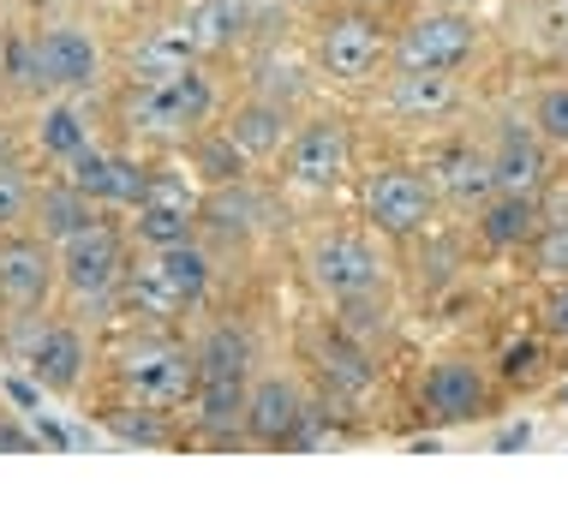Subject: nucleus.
Returning a JSON list of instances; mask_svg holds the SVG:
<instances>
[{
    "label": "nucleus",
    "mask_w": 568,
    "mask_h": 526,
    "mask_svg": "<svg viewBox=\"0 0 568 526\" xmlns=\"http://www.w3.org/2000/svg\"><path fill=\"white\" fill-rule=\"evenodd\" d=\"M197 419L204 431H240L245 425V395H252V342L222 323L197 342Z\"/></svg>",
    "instance_id": "nucleus-1"
},
{
    "label": "nucleus",
    "mask_w": 568,
    "mask_h": 526,
    "mask_svg": "<svg viewBox=\"0 0 568 526\" xmlns=\"http://www.w3.org/2000/svg\"><path fill=\"white\" fill-rule=\"evenodd\" d=\"M204 287H210V257L197 252L192 240L156 245V257L132 275V305L150 317H174V312H186L192 300H204Z\"/></svg>",
    "instance_id": "nucleus-2"
},
{
    "label": "nucleus",
    "mask_w": 568,
    "mask_h": 526,
    "mask_svg": "<svg viewBox=\"0 0 568 526\" xmlns=\"http://www.w3.org/2000/svg\"><path fill=\"white\" fill-rule=\"evenodd\" d=\"M210 108H216V90H210V79L197 67H186L180 79H168V84H138L132 127L180 138V132H197V120H210Z\"/></svg>",
    "instance_id": "nucleus-3"
},
{
    "label": "nucleus",
    "mask_w": 568,
    "mask_h": 526,
    "mask_svg": "<svg viewBox=\"0 0 568 526\" xmlns=\"http://www.w3.org/2000/svg\"><path fill=\"white\" fill-rule=\"evenodd\" d=\"M473 42H479V30L467 24V12L437 7V12H425V19H413L402 30V42H395V67L402 72H455L460 60L473 54Z\"/></svg>",
    "instance_id": "nucleus-4"
},
{
    "label": "nucleus",
    "mask_w": 568,
    "mask_h": 526,
    "mask_svg": "<svg viewBox=\"0 0 568 526\" xmlns=\"http://www.w3.org/2000/svg\"><path fill=\"white\" fill-rule=\"evenodd\" d=\"M126 275V245H120V227L90 222L79 234L60 240V282H67L79 300H102L114 293V282Z\"/></svg>",
    "instance_id": "nucleus-5"
},
{
    "label": "nucleus",
    "mask_w": 568,
    "mask_h": 526,
    "mask_svg": "<svg viewBox=\"0 0 568 526\" xmlns=\"http://www.w3.org/2000/svg\"><path fill=\"white\" fill-rule=\"evenodd\" d=\"M365 222L389 240H407L432 222V180L413 168H377L365 180Z\"/></svg>",
    "instance_id": "nucleus-6"
},
{
    "label": "nucleus",
    "mask_w": 568,
    "mask_h": 526,
    "mask_svg": "<svg viewBox=\"0 0 568 526\" xmlns=\"http://www.w3.org/2000/svg\"><path fill=\"white\" fill-rule=\"evenodd\" d=\"M120 377H126V390L144 401V407H180V401L197 390V360L174 342H144V347L126 353Z\"/></svg>",
    "instance_id": "nucleus-7"
},
{
    "label": "nucleus",
    "mask_w": 568,
    "mask_h": 526,
    "mask_svg": "<svg viewBox=\"0 0 568 526\" xmlns=\"http://www.w3.org/2000/svg\"><path fill=\"white\" fill-rule=\"evenodd\" d=\"M19 67H24L30 84L84 90V84H97V42H90L84 30H72V24H54L19 54Z\"/></svg>",
    "instance_id": "nucleus-8"
},
{
    "label": "nucleus",
    "mask_w": 568,
    "mask_h": 526,
    "mask_svg": "<svg viewBox=\"0 0 568 526\" xmlns=\"http://www.w3.org/2000/svg\"><path fill=\"white\" fill-rule=\"evenodd\" d=\"M347 168H353V132L342 120H312V127H300L294 144H287V180L312 185V192L342 185Z\"/></svg>",
    "instance_id": "nucleus-9"
},
{
    "label": "nucleus",
    "mask_w": 568,
    "mask_h": 526,
    "mask_svg": "<svg viewBox=\"0 0 568 526\" xmlns=\"http://www.w3.org/2000/svg\"><path fill=\"white\" fill-rule=\"evenodd\" d=\"M317 67H324L329 79H342V84L372 79V72L383 67V30L372 19H359V12L329 19L324 30H317Z\"/></svg>",
    "instance_id": "nucleus-10"
},
{
    "label": "nucleus",
    "mask_w": 568,
    "mask_h": 526,
    "mask_svg": "<svg viewBox=\"0 0 568 526\" xmlns=\"http://www.w3.org/2000/svg\"><path fill=\"white\" fill-rule=\"evenodd\" d=\"M312 275H317V287H324L329 300H365V293L383 287V257L365 240L335 234L312 252Z\"/></svg>",
    "instance_id": "nucleus-11"
},
{
    "label": "nucleus",
    "mask_w": 568,
    "mask_h": 526,
    "mask_svg": "<svg viewBox=\"0 0 568 526\" xmlns=\"http://www.w3.org/2000/svg\"><path fill=\"white\" fill-rule=\"evenodd\" d=\"M192 215H197L192 185H180L174 174H150L144 198H138V240L180 245V240H192Z\"/></svg>",
    "instance_id": "nucleus-12"
},
{
    "label": "nucleus",
    "mask_w": 568,
    "mask_h": 526,
    "mask_svg": "<svg viewBox=\"0 0 568 526\" xmlns=\"http://www.w3.org/2000/svg\"><path fill=\"white\" fill-rule=\"evenodd\" d=\"M54 263L60 257H49V245H37V240L0 245V305H7V312H37V305L49 300Z\"/></svg>",
    "instance_id": "nucleus-13"
},
{
    "label": "nucleus",
    "mask_w": 568,
    "mask_h": 526,
    "mask_svg": "<svg viewBox=\"0 0 568 526\" xmlns=\"http://www.w3.org/2000/svg\"><path fill=\"white\" fill-rule=\"evenodd\" d=\"M245 431H252L257 443H300L305 431V401L287 377H264L252 383V395H245Z\"/></svg>",
    "instance_id": "nucleus-14"
},
{
    "label": "nucleus",
    "mask_w": 568,
    "mask_h": 526,
    "mask_svg": "<svg viewBox=\"0 0 568 526\" xmlns=\"http://www.w3.org/2000/svg\"><path fill=\"white\" fill-rule=\"evenodd\" d=\"M72 185H79L84 198H97V204H132L138 210L150 174L138 162H126V156H102V150L84 144L79 156H72Z\"/></svg>",
    "instance_id": "nucleus-15"
},
{
    "label": "nucleus",
    "mask_w": 568,
    "mask_h": 526,
    "mask_svg": "<svg viewBox=\"0 0 568 526\" xmlns=\"http://www.w3.org/2000/svg\"><path fill=\"white\" fill-rule=\"evenodd\" d=\"M490 168H497V192L503 198H539L545 180H550V156H545V138L539 132H520L509 127L497 144V156H490Z\"/></svg>",
    "instance_id": "nucleus-16"
},
{
    "label": "nucleus",
    "mask_w": 568,
    "mask_h": 526,
    "mask_svg": "<svg viewBox=\"0 0 568 526\" xmlns=\"http://www.w3.org/2000/svg\"><path fill=\"white\" fill-rule=\"evenodd\" d=\"M30 377L42 383L49 395H72L84 377V335L72 323H49L30 347Z\"/></svg>",
    "instance_id": "nucleus-17"
},
{
    "label": "nucleus",
    "mask_w": 568,
    "mask_h": 526,
    "mask_svg": "<svg viewBox=\"0 0 568 526\" xmlns=\"http://www.w3.org/2000/svg\"><path fill=\"white\" fill-rule=\"evenodd\" d=\"M425 413H437V419H473V413L485 407V377H479V365H467V360H443L432 365V377H425Z\"/></svg>",
    "instance_id": "nucleus-18"
},
{
    "label": "nucleus",
    "mask_w": 568,
    "mask_h": 526,
    "mask_svg": "<svg viewBox=\"0 0 568 526\" xmlns=\"http://www.w3.org/2000/svg\"><path fill=\"white\" fill-rule=\"evenodd\" d=\"M389 108L402 120H432L455 108V72H395Z\"/></svg>",
    "instance_id": "nucleus-19"
},
{
    "label": "nucleus",
    "mask_w": 568,
    "mask_h": 526,
    "mask_svg": "<svg viewBox=\"0 0 568 526\" xmlns=\"http://www.w3.org/2000/svg\"><path fill=\"white\" fill-rule=\"evenodd\" d=\"M437 185L443 198H455V204H490L497 198V168H490V156H479V150H449V156L437 162Z\"/></svg>",
    "instance_id": "nucleus-20"
},
{
    "label": "nucleus",
    "mask_w": 568,
    "mask_h": 526,
    "mask_svg": "<svg viewBox=\"0 0 568 526\" xmlns=\"http://www.w3.org/2000/svg\"><path fill=\"white\" fill-rule=\"evenodd\" d=\"M252 24V0H204V7L192 12L186 37L197 54H216L227 42H240V30Z\"/></svg>",
    "instance_id": "nucleus-21"
},
{
    "label": "nucleus",
    "mask_w": 568,
    "mask_h": 526,
    "mask_svg": "<svg viewBox=\"0 0 568 526\" xmlns=\"http://www.w3.org/2000/svg\"><path fill=\"white\" fill-rule=\"evenodd\" d=\"M186 67H197V49H192L186 30H162V37H150L144 49L132 54V79L138 84H168V79H180Z\"/></svg>",
    "instance_id": "nucleus-22"
},
{
    "label": "nucleus",
    "mask_w": 568,
    "mask_h": 526,
    "mask_svg": "<svg viewBox=\"0 0 568 526\" xmlns=\"http://www.w3.org/2000/svg\"><path fill=\"white\" fill-rule=\"evenodd\" d=\"M485 222V240L490 245H520L539 234V198H490V210L479 215Z\"/></svg>",
    "instance_id": "nucleus-23"
},
{
    "label": "nucleus",
    "mask_w": 568,
    "mask_h": 526,
    "mask_svg": "<svg viewBox=\"0 0 568 526\" xmlns=\"http://www.w3.org/2000/svg\"><path fill=\"white\" fill-rule=\"evenodd\" d=\"M90 222H97V198H84L72 180L42 198V227H49V240H67V234H79V227H90Z\"/></svg>",
    "instance_id": "nucleus-24"
},
{
    "label": "nucleus",
    "mask_w": 568,
    "mask_h": 526,
    "mask_svg": "<svg viewBox=\"0 0 568 526\" xmlns=\"http://www.w3.org/2000/svg\"><path fill=\"white\" fill-rule=\"evenodd\" d=\"M227 138H234L245 156H270V150L282 144V114H275V108H264V102H252V108H240V114H234Z\"/></svg>",
    "instance_id": "nucleus-25"
},
{
    "label": "nucleus",
    "mask_w": 568,
    "mask_h": 526,
    "mask_svg": "<svg viewBox=\"0 0 568 526\" xmlns=\"http://www.w3.org/2000/svg\"><path fill=\"white\" fill-rule=\"evenodd\" d=\"M37 138H42V150H49V156H60V162H72V156H79V150L90 144V138H84V120H79V108H67V102L42 114Z\"/></svg>",
    "instance_id": "nucleus-26"
},
{
    "label": "nucleus",
    "mask_w": 568,
    "mask_h": 526,
    "mask_svg": "<svg viewBox=\"0 0 568 526\" xmlns=\"http://www.w3.org/2000/svg\"><path fill=\"white\" fill-rule=\"evenodd\" d=\"M245 150L234 144V138H204V144H197V168H204V180H216V185H227V180H240L245 174Z\"/></svg>",
    "instance_id": "nucleus-27"
},
{
    "label": "nucleus",
    "mask_w": 568,
    "mask_h": 526,
    "mask_svg": "<svg viewBox=\"0 0 568 526\" xmlns=\"http://www.w3.org/2000/svg\"><path fill=\"white\" fill-rule=\"evenodd\" d=\"M532 132L545 144H568V84H550L539 102H532Z\"/></svg>",
    "instance_id": "nucleus-28"
},
{
    "label": "nucleus",
    "mask_w": 568,
    "mask_h": 526,
    "mask_svg": "<svg viewBox=\"0 0 568 526\" xmlns=\"http://www.w3.org/2000/svg\"><path fill=\"white\" fill-rule=\"evenodd\" d=\"M24 215H30V185L12 168H0V227H19Z\"/></svg>",
    "instance_id": "nucleus-29"
},
{
    "label": "nucleus",
    "mask_w": 568,
    "mask_h": 526,
    "mask_svg": "<svg viewBox=\"0 0 568 526\" xmlns=\"http://www.w3.org/2000/svg\"><path fill=\"white\" fill-rule=\"evenodd\" d=\"M539 270L550 282H568V227H545L539 234Z\"/></svg>",
    "instance_id": "nucleus-30"
},
{
    "label": "nucleus",
    "mask_w": 568,
    "mask_h": 526,
    "mask_svg": "<svg viewBox=\"0 0 568 526\" xmlns=\"http://www.w3.org/2000/svg\"><path fill=\"white\" fill-rule=\"evenodd\" d=\"M545 330L568 342V282H562L557 293H550V305H545Z\"/></svg>",
    "instance_id": "nucleus-31"
},
{
    "label": "nucleus",
    "mask_w": 568,
    "mask_h": 526,
    "mask_svg": "<svg viewBox=\"0 0 568 526\" xmlns=\"http://www.w3.org/2000/svg\"><path fill=\"white\" fill-rule=\"evenodd\" d=\"M539 222L545 227H568V185H562V192H550V204H539Z\"/></svg>",
    "instance_id": "nucleus-32"
},
{
    "label": "nucleus",
    "mask_w": 568,
    "mask_h": 526,
    "mask_svg": "<svg viewBox=\"0 0 568 526\" xmlns=\"http://www.w3.org/2000/svg\"><path fill=\"white\" fill-rule=\"evenodd\" d=\"M532 360H539V347H515V353H509V377H520V371H532Z\"/></svg>",
    "instance_id": "nucleus-33"
},
{
    "label": "nucleus",
    "mask_w": 568,
    "mask_h": 526,
    "mask_svg": "<svg viewBox=\"0 0 568 526\" xmlns=\"http://www.w3.org/2000/svg\"><path fill=\"white\" fill-rule=\"evenodd\" d=\"M527 437H532V431H527V425H515V431H503V443H497V448H520Z\"/></svg>",
    "instance_id": "nucleus-34"
},
{
    "label": "nucleus",
    "mask_w": 568,
    "mask_h": 526,
    "mask_svg": "<svg viewBox=\"0 0 568 526\" xmlns=\"http://www.w3.org/2000/svg\"><path fill=\"white\" fill-rule=\"evenodd\" d=\"M449 7H460V0H449Z\"/></svg>",
    "instance_id": "nucleus-35"
}]
</instances>
